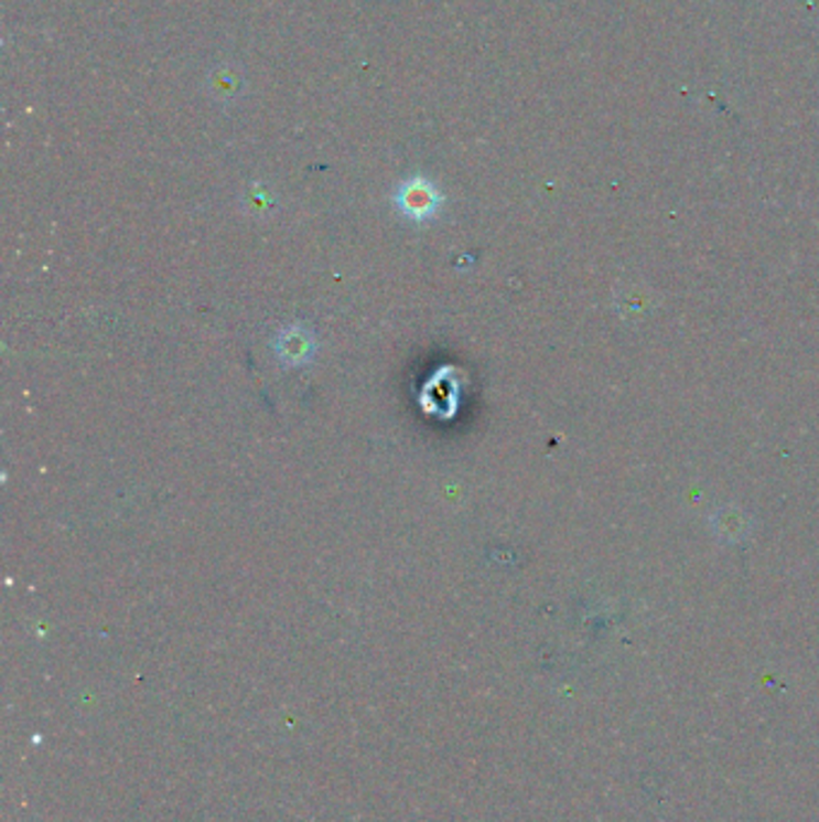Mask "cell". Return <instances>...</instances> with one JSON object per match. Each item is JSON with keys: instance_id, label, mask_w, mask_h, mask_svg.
<instances>
[{"instance_id": "6da1fadb", "label": "cell", "mask_w": 819, "mask_h": 822, "mask_svg": "<svg viewBox=\"0 0 819 822\" xmlns=\"http://www.w3.org/2000/svg\"><path fill=\"white\" fill-rule=\"evenodd\" d=\"M399 205L405 207L409 214H419V217H425V214H431L438 207V193L428 181L413 179L405 188H401Z\"/></svg>"}]
</instances>
